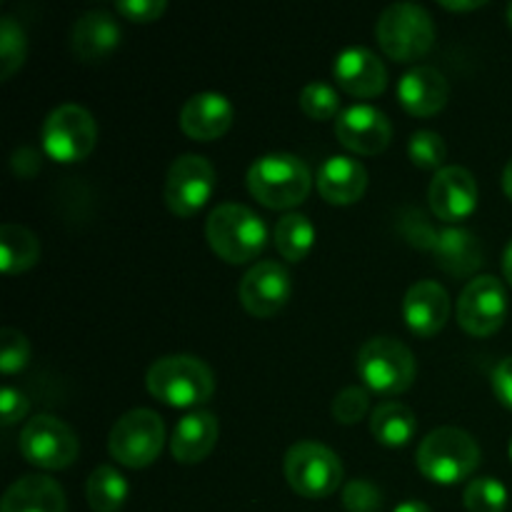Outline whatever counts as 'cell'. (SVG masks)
Masks as SVG:
<instances>
[{
	"mask_svg": "<svg viewBox=\"0 0 512 512\" xmlns=\"http://www.w3.org/2000/svg\"><path fill=\"white\" fill-rule=\"evenodd\" d=\"M205 235L218 258L243 265L268 248V228L258 213L240 203H220L205 220Z\"/></svg>",
	"mask_w": 512,
	"mask_h": 512,
	"instance_id": "cell-1",
	"label": "cell"
},
{
	"mask_svg": "<svg viewBox=\"0 0 512 512\" xmlns=\"http://www.w3.org/2000/svg\"><path fill=\"white\" fill-rule=\"evenodd\" d=\"M148 393L170 408H198L215 393V375L193 355H165L145 375Z\"/></svg>",
	"mask_w": 512,
	"mask_h": 512,
	"instance_id": "cell-2",
	"label": "cell"
},
{
	"mask_svg": "<svg viewBox=\"0 0 512 512\" xmlns=\"http://www.w3.org/2000/svg\"><path fill=\"white\" fill-rule=\"evenodd\" d=\"M313 188V175L305 160L290 153H268L248 170V190L270 210H293Z\"/></svg>",
	"mask_w": 512,
	"mask_h": 512,
	"instance_id": "cell-3",
	"label": "cell"
},
{
	"mask_svg": "<svg viewBox=\"0 0 512 512\" xmlns=\"http://www.w3.org/2000/svg\"><path fill=\"white\" fill-rule=\"evenodd\" d=\"M403 233L410 243L428 250L438 268L455 278L473 275L483 265V245L470 230L455 225L438 230L420 213H410L403 218Z\"/></svg>",
	"mask_w": 512,
	"mask_h": 512,
	"instance_id": "cell-4",
	"label": "cell"
},
{
	"mask_svg": "<svg viewBox=\"0 0 512 512\" xmlns=\"http://www.w3.org/2000/svg\"><path fill=\"white\" fill-rule=\"evenodd\" d=\"M480 465V445L460 428H438L418 448V470L438 485H458Z\"/></svg>",
	"mask_w": 512,
	"mask_h": 512,
	"instance_id": "cell-5",
	"label": "cell"
},
{
	"mask_svg": "<svg viewBox=\"0 0 512 512\" xmlns=\"http://www.w3.org/2000/svg\"><path fill=\"white\" fill-rule=\"evenodd\" d=\"M375 38L390 60L413 63L435 45V23L423 5L393 3L380 13Z\"/></svg>",
	"mask_w": 512,
	"mask_h": 512,
	"instance_id": "cell-6",
	"label": "cell"
},
{
	"mask_svg": "<svg viewBox=\"0 0 512 512\" xmlns=\"http://www.w3.org/2000/svg\"><path fill=\"white\" fill-rule=\"evenodd\" d=\"M418 365L405 343L395 338H370L358 353V375L378 395H400L413 385Z\"/></svg>",
	"mask_w": 512,
	"mask_h": 512,
	"instance_id": "cell-7",
	"label": "cell"
},
{
	"mask_svg": "<svg viewBox=\"0 0 512 512\" xmlns=\"http://www.w3.org/2000/svg\"><path fill=\"white\" fill-rule=\"evenodd\" d=\"M165 445V425L155 410L135 408L115 420L108 438L113 460L130 470L148 468L158 460Z\"/></svg>",
	"mask_w": 512,
	"mask_h": 512,
	"instance_id": "cell-8",
	"label": "cell"
},
{
	"mask_svg": "<svg viewBox=\"0 0 512 512\" xmlns=\"http://www.w3.org/2000/svg\"><path fill=\"white\" fill-rule=\"evenodd\" d=\"M285 480L298 495L320 500L333 495L343 483V463L328 445L300 440L285 455Z\"/></svg>",
	"mask_w": 512,
	"mask_h": 512,
	"instance_id": "cell-9",
	"label": "cell"
},
{
	"mask_svg": "<svg viewBox=\"0 0 512 512\" xmlns=\"http://www.w3.org/2000/svg\"><path fill=\"white\" fill-rule=\"evenodd\" d=\"M43 150L55 163H80L98 143V125L83 105L65 103L50 110L43 123Z\"/></svg>",
	"mask_w": 512,
	"mask_h": 512,
	"instance_id": "cell-10",
	"label": "cell"
},
{
	"mask_svg": "<svg viewBox=\"0 0 512 512\" xmlns=\"http://www.w3.org/2000/svg\"><path fill=\"white\" fill-rule=\"evenodd\" d=\"M20 453L40 470H65L78 460L80 443L68 423L55 415H35L20 433Z\"/></svg>",
	"mask_w": 512,
	"mask_h": 512,
	"instance_id": "cell-11",
	"label": "cell"
},
{
	"mask_svg": "<svg viewBox=\"0 0 512 512\" xmlns=\"http://www.w3.org/2000/svg\"><path fill=\"white\" fill-rule=\"evenodd\" d=\"M215 193V168L203 155H180L165 175V205L170 213L190 218Z\"/></svg>",
	"mask_w": 512,
	"mask_h": 512,
	"instance_id": "cell-12",
	"label": "cell"
},
{
	"mask_svg": "<svg viewBox=\"0 0 512 512\" xmlns=\"http://www.w3.org/2000/svg\"><path fill=\"white\" fill-rule=\"evenodd\" d=\"M508 293L495 275H478L463 288L458 300V323L475 338L495 335L505 323Z\"/></svg>",
	"mask_w": 512,
	"mask_h": 512,
	"instance_id": "cell-13",
	"label": "cell"
},
{
	"mask_svg": "<svg viewBox=\"0 0 512 512\" xmlns=\"http://www.w3.org/2000/svg\"><path fill=\"white\" fill-rule=\"evenodd\" d=\"M293 295V280L285 265L275 260H260L243 275L238 288L240 305L253 318H273L288 305Z\"/></svg>",
	"mask_w": 512,
	"mask_h": 512,
	"instance_id": "cell-14",
	"label": "cell"
},
{
	"mask_svg": "<svg viewBox=\"0 0 512 512\" xmlns=\"http://www.w3.org/2000/svg\"><path fill=\"white\" fill-rule=\"evenodd\" d=\"M335 135L340 145L358 155H378L393 140V125L383 110L373 105H350L335 118Z\"/></svg>",
	"mask_w": 512,
	"mask_h": 512,
	"instance_id": "cell-15",
	"label": "cell"
},
{
	"mask_svg": "<svg viewBox=\"0 0 512 512\" xmlns=\"http://www.w3.org/2000/svg\"><path fill=\"white\" fill-rule=\"evenodd\" d=\"M433 215L443 223L453 225L470 218L478 208V183L468 168L460 165H445L438 170L428 190Z\"/></svg>",
	"mask_w": 512,
	"mask_h": 512,
	"instance_id": "cell-16",
	"label": "cell"
},
{
	"mask_svg": "<svg viewBox=\"0 0 512 512\" xmlns=\"http://www.w3.org/2000/svg\"><path fill=\"white\" fill-rule=\"evenodd\" d=\"M335 83L353 98L370 100L388 88V70L383 60L368 48H345L333 65Z\"/></svg>",
	"mask_w": 512,
	"mask_h": 512,
	"instance_id": "cell-17",
	"label": "cell"
},
{
	"mask_svg": "<svg viewBox=\"0 0 512 512\" xmlns=\"http://www.w3.org/2000/svg\"><path fill=\"white\" fill-rule=\"evenodd\" d=\"M235 120L233 103L220 93H195L185 100L180 108V130L188 138L210 143V140L223 138Z\"/></svg>",
	"mask_w": 512,
	"mask_h": 512,
	"instance_id": "cell-18",
	"label": "cell"
},
{
	"mask_svg": "<svg viewBox=\"0 0 512 512\" xmlns=\"http://www.w3.org/2000/svg\"><path fill=\"white\" fill-rule=\"evenodd\" d=\"M403 318L410 333L433 338L445 328L450 318V295L435 280H418L410 285L403 300Z\"/></svg>",
	"mask_w": 512,
	"mask_h": 512,
	"instance_id": "cell-19",
	"label": "cell"
},
{
	"mask_svg": "<svg viewBox=\"0 0 512 512\" xmlns=\"http://www.w3.org/2000/svg\"><path fill=\"white\" fill-rule=\"evenodd\" d=\"M123 30L108 10H88L80 15L70 33V48L80 63H100L120 45Z\"/></svg>",
	"mask_w": 512,
	"mask_h": 512,
	"instance_id": "cell-20",
	"label": "cell"
},
{
	"mask_svg": "<svg viewBox=\"0 0 512 512\" xmlns=\"http://www.w3.org/2000/svg\"><path fill=\"white\" fill-rule=\"evenodd\" d=\"M318 193L330 205H353L368 190V170L353 155H330L318 170Z\"/></svg>",
	"mask_w": 512,
	"mask_h": 512,
	"instance_id": "cell-21",
	"label": "cell"
},
{
	"mask_svg": "<svg viewBox=\"0 0 512 512\" xmlns=\"http://www.w3.org/2000/svg\"><path fill=\"white\" fill-rule=\"evenodd\" d=\"M450 85L440 70L430 65H418L408 70L398 83V100L410 115L430 118L448 105Z\"/></svg>",
	"mask_w": 512,
	"mask_h": 512,
	"instance_id": "cell-22",
	"label": "cell"
},
{
	"mask_svg": "<svg viewBox=\"0 0 512 512\" xmlns=\"http://www.w3.org/2000/svg\"><path fill=\"white\" fill-rule=\"evenodd\" d=\"M220 425L218 418L208 410H195V413L185 415L173 430L170 438V453L178 463L183 465H198L213 453L215 443H218Z\"/></svg>",
	"mask_w": 512,
	"mask_h": 512,
	"instance_id": "cell-23",
	"label": "cell"
},
{
	"mask_svg": "<svg viewBox=\"0 0 512 512\" xmlns=\"http://www.w3.org/2000/svg\"><path fill=\"white\" fill-rule=\"evenodd\" d=\"M65 493L48 475H23L3 495L0 512H65Z\"/></svg>",
	"mask_w": 512,
	"mask_h": 512,
	"instance_id": "cell-24",
	"label": "cell"
},
{
	"mask_svg": "<svg viewBox=\"0 0 512 512\" xmlns=\"http://www.w3.org/2000/svg\"><path fill=\"white\" fill-rule=\"evenodd\" d=\"M370 430L373 438L385 448H403L418 433V418L408 405L390 400L375 408L373 418H370Z\"/></svg>",
	"mask_w": 512,
	"mask_h": 512,
	"instance_id": "cell-25",
	"label": "cell"
},
{
	"mask_svg": "<svg viewBox=\"0 0 512 512\" xmlns=\"http://www.w3.org/2000/svg\"><path fill=\"white\" fill-rule=\"evenodd\" d=\"M40 260V240L33 230L18 223L0 228V268L8 275L25 273Z\"/></svg>",
	"mask_w": 512,
	"mask_h": 512,
	"instance_id": "cell-26",
	"label": "cell"
},
{
	"mask_svg": "<svg viewBox=\"0 0 512 512\" xmlns=\"http://www.w3.org/2000/svg\"><path fill=\"white\" fill-rule=\"evenodd\" d=\"M85 498L93 512H118L128 500V480L113 465H98L85 485Z\"/></svg>",
	"mask_w": 512,
	"mask_h": 512,
	"instance_id": "cell-27",
	"label": "cell"
},
{
	"mask_svg": "<svg viewBox=\"0 0 512 512\" xmlns=\"http://www.w3.org/2000/svg\"><path fill=\"white\" fill-rule=\"evenodd\" d=\"M315 245V225L303 213H285L275 225V248L288 263H303Z\"/></svg>",
	"mask_w": 512,
	"mask_h": 512,
	"instance_id": "cell-28",
	"label": "cell"
},
{
	"mask_svg": "<svg viewBox=\"0 0 512 512\" xmlns=\"http://www.w3.org/2000/svg\"><path fill=\"white\" fill-rule=\"evenodd\" d=\"M28 55V38L25 30L13 15L0 18V80H10L25 63Z\"/></svg>",
	"mask_w": 512,
	"mask_h": 512,
	"instance_id": "cell-29",
	"label": "cell"
},
{
	"mask_svg": "<svg viewBox=\"0 0 512 512\" xmlns=\"http://www.w3.org/2000/svg\"><path fill=\"white\" fill-rule=\"evenodd\" d=\"M463 503L468 512H505V508H508V488L500 480L483 475V478H475L465 488Z\"/></svg>",
	"mask_w": 512,
	"mask_h": 512,
	"instance_id": "cell-30",
	"label": "cell"
},
{
	"mask_svg": "<svg viewBox=\"0 0 512 512\" xmlns=\"http://www.w3.org/2000/svg\"><path fill=\"white\" fill-rule=\"evenodd\" d=\"M298 103L300 110H303L310 120H333L343 113V110H340L338 90L330 83H323V80H313V83L305 85V88L300 90Z\"/></svg>",
	"mask_w": 512,
	"mask_h": 512,
	"instance_id": "cell-31",
	"label": "cell"
},
{
	"mask_svg": "<svg viewBox=\"0 0 512 512\" xmlns=\"http://www.w3.org/2000/svg\"><path fill=\"white\" fill-rule=\"evenodd\" d=\"M445 155H448V148H445L443 135L433 133V130H418L413 133L408 143V158L415 168L420 170H443L445 168Z\"/></svg>",
	"mask_w": 512,
	"mask_h": 512,
	"instance_id": "cell-32",
	"label": "cell"
},
{
	"mask_svg": "<svg viewBox=\"0 0 512 512\" xmlns=\"http://www.w3.org/2000/svg\"><path fill=\"white\" fill-rule=\"evenodd\" d=\"M30 363V343L20 330H0V370L5 375H15Z\"/></svg>",
	"mask_w": 512,
	"mask_h": 512,
	"instance_id": "cell-33",
	"label": "cell"
},
{
	"mask_svg": "<svg viewBox=\"0 0 512 512\" xmlns=\"http://www.w3.org/2000/svg\"><path fill=\"white\" fill-rule=\"evenodd\" d=\"M370 410V393L368 388H345L335 395L333 400V418L340 425H355L368 415Z\"/></svg>",
	"mask_w": 512,
	"mask_h": 512,
	"instance_id": "cell-34",
	"label": "cell"
},
{
	"mask_svg": "<svg viewBox=\"0 0 512 512\" xmlns=\"http://www.w3.org/2000/svg\"><path fill=\"white\" fill-rule=\"evenodd\" d=\"M343 505L348 512H383V490L368 478L350 480L343 488Z\"/></svg>",
	"mask_w": 512,
	"mask_h": 512,
	"instance_id": "cell-35",
	"label": "cell"
},
{
	"mask_svg": "<svg viewBox=\"0 0 512 512\" xmlns=\"http://www.w3.org/2000/svg\"><path fill=\"white\" fill-rule=\"evenodd\" d=\"M115 10L130 23H155L168 10L165 0H118Z\"/></svg>",
	"mask_w": 512,
	"mask_h": 512,
	"instance_id": "cell-36",
	"label": "cell"
},
{
	"mask_svg": "<svg viewBox=\"0 0 512 512\" xmlns=\"http://www.w3.org/2000/svg\"><path fill=\"white\" fill-rule=\"evenodd\" d=\"M28 408H30V400L23 390L10 388V385L8 388H3V393H0V410H3L5 428L20 423V420L28 415Z\"/></svg>",
	"mask_w": 512,
	"mask_h": 512,
	"instance_id": "cell-37",
	"label": "cell"
},
{
	"mask_svg": "<svg viewBox=\"0 0 512 512\" xmlns=\"http://www.w3.org/2000/svg\"><path fill=\"white\" fill-rule=\"evenodd\" d=\"M493 390L495 398L512 410V355L500 360L493 370Z\"/></svg>",
	"mask_w": 512,
	"mask_h": 512,
	"instance_id": "cell-38",
	"label": "cell"
},
{
	"mask_svg": "<svg viewBox=\"0 0 512 512\" xmlns=\"http://www.w3.org/2000/svg\"><path fill=\"white\" fill-rule=\"evenodd\" d=\"M485 0H443V8L448 10H475V8H483Z\"/></svg>",
	"mask_w": 512,
	"mask_h": 512,
	"instance_id": "cell-39",
	"label": "cell"
},
{
	"mask_svg": "<svg viewBox=\"0 0 512 512\" xmlns=\"http://www.w3.org/2000/svg\"><path fill=\"white\" fill-rule=\"evenodd\" d=\"M393 512H433V510H430L425 503H420V500H408V503H400Z\"/></svg>",
	"mask_w": 512,
	"mask_h": 512,
	"instance_id": "cell-40",
	"label": "cell"
},
{
	"mask_svg": "<svg viewBox=\"0 0 512 512\" xmlns=\"http://www.w3.org/2000/svg\"><path fill=\"white\" fill-rule=\"evenodd\" d=\"M503 273H505V280L512 285V240L508 248H505V255H503Z\"/></svg>",
	"mask_w": 512,
	"mask_h": 512,
	"instance_id": "cell-41",
	"label": "cell"
},
{
	"mask_svg": "<svg viewBox=\"0 0 512 512\" xmlns=\"http://www.w3.org/2000/svg\"><path fill=\"white\" fill-rule=\"evenodd\" d=\"M503 190H505V195L512 200V160H508V165H505V170H503Z\"/></svg>",
	"mask_w": 512,
	"mask_h": 512,
	"instance_id": "cell-42",
	"label": "cell"
},
{
	"mask_svg": "<svg viewBox=\"0 0 512 512\" xmlns=\"http://www.w3.org/2000/svg\"><path fill=\"white\" fill-rule=\"evenodd\" d=\"M508 23H510V28H512V3L508 5Z\"/></svg>",
	"mask_w": 512,
	"mask_h": 512,
	"instance_id": "cell-43",
	"label": "cell"
},
{
	"mask_svg": "<svg viewBox=\"0 0 512 512\" xmlns=\"http://www.w3.org/2000/svg\"><path fill=\"white\" fill-rule=\"evenodd\" d=\"M510 458H512V445H510Z\"/></svg>",
	"mask_w": 512,
	"mask_h": 512,
	"instance_id": "cell-44",
	"label": "cell"
}]
</instances>
